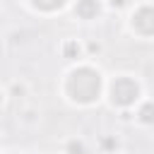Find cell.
<instances>
[{
	"label": "cell",
	"instance_id": "6da1fadb",
	"mask_svg": "<svg viewBox=\"0 0 154 154\" xmlns=\"http://www.w3.org/2000/svg\"><path fill=\"white\" fill-rule=\"evenodd\" d=\"M103 87H106V72L91 58H82L63 70L58 79V96L70 108L87 111L103 103Z\"/></svg>",
	"mask_w": 154,
	"mask_h": 154
},
{
	"label": "cell",
	"instance_id": "7a4b0ae2",
	"mask_svg": "<svg viewBox=\"0 0 154 154\" xmlns=\"http://www.w3.org/2000/svg\"><path fill=\"white\" fill-rule=\"evenodd\" d=\"M147 94L144 82L135 72H113L106 75V87H103V103L111 111H130L142 96Z\"/></svg>",
	"mask_w": 154,
	"mask_h": 154
},
{
	"label": "cell",
	"instance_id": "3957f363",
	"mask_svg": "<svg viewBox=\"0 0 154 154\" xmlns=\"http://www.w3.org/2000/svg\"><path fill=\"white\" fill-rule=\"evenodd\" d=\"M125 29L140 41H152L154 36V5L152 0H135L125 10Z\"/></svg>",
	"mask_w": 154,
	"mask_h": 154
},
{
	"label": "cell",
	"instance_id": "277c9868",
	"mask_svg": "<svg viewBox=\"0 0 154 154\" xmlns=\"http://www.w3.org/2000/svg\"><path fill=\"white\" fill-rule=\"evenodd\" d=\"M65 12H70V17L79 24H94V22L103 19V14L108 10H106L103 0H70Z\"/></svg>",
	"mask_w": 154,
	"mask_h": 154
},
{
	"label": "cell",
	"instance_id": "5b68a950",
	"mask_svg": "<svg viewBox=\"0 0 154 154\" xmlns=\"http://www.w3.org/2000/svg\"><path fill=\"white\" fill-rule=\"evenodd\" d=\"M31 14H38V17H55V14H63L70 5V0H19Z\"/></svg>",
	"mask_w": 154,
	"mask_h": 154
},
{
	"label": "cell",
	"instance_id": "8992f818",
	"mask_svg": "<svg viewBox=\"0 0 154 154\" xmlns=\"http://www.w3.org/2000/svg\"><path fill=\"white\" fill-rule=\"evenodd\" d=\"M137 128L142 130H149L154 125V103H152V96L144 94L135 106H132V118H130Z\"/></svg>",
	"mask_w": 154,
	"mask_h": 154
},
{
	"label": "cell",
	"instance_id": "52a82bcc",
	"mask_svg": "<svg viewBox=\"0 0 154 154\" xmlns=\"http://www.w3.org/2000/svg\"><path fill=\"white\" fill-rule=\"evenodd\" d=\"M58 55H60L67 65L87 58V55H84V41L77 38V36H65V38H60V43H58Z\"/></svg>",
	"mask_w": 154,
	"mask_h": 154
},
{
	"label": "cell",
	"instance_id": "ba28073f",
	"mask_svg": "<svg viewBox=\"0 0 154 154\" xmlns=\"http://www.w3.org/2000/svg\"><path fill=\"white\" fill-rule=\"evenodd\" d=\"M58 149H63V152H70V154H82V152H89L91 149V144L84 140V137H79V135H72V137H67V140H63L60 144H58Z\"/></svg>",
	"mask_w": 154,
	"mask_h": 154
},
{
	"label": "cell",
	"instance_id": "9c48e42d",
	"mask_svg": "<svg viewBox=\"0 0 154 154\" xmlns=\"http://www.w3.org/2000/svg\"><path fill=\"white\" fill-rule=\"evenodd\" d=\"M17 120H19L22 125H26V128L36 125V123H38V108H36V106H24V108H19Z\"/></svg>",
	"mask_w": 154,
	"mask_h": 154
},
{
	"label": "cell",
	"instance_id": "30bf717a",
	"mask_svg": "<svg viewBox=\"0 0 154 154\" xmlns=\"http://www.w3.org/2000/svg\"><path fill=\"white\" fill-rule=\"evenodd\" d=\"M26 91H29L26 82H12V87H7V96H14V99L26 96Z\"/></svg>",
	"mask_w": 154,
	"mask_h": 154
},
{
	"label": "cell",
	"instance_id": "8fae6325",
	"mask_svg": "<svg viewBox=\"0 0 154 154\" xmlns=\"http://www.w3.org/2000/svg\"><path fill=\"white\" fill-rule=\"evenodd\" d=\"M101 51H103V46L99 41H84V55L87 58H96V55H101Z\"/></svg>",
	"mask_w": 154,
	"mask_h": 154
},
{
	"label": "cell",
	"instance_id": "7c38bea8",
	"mask_svg": "<svg viewBox=\"0 0 154 154\" xmlns=\"http://www.w3.org/2000/svg\"><path fill=\"white\" fill-rule=\"evenodd\" d=\"M103 2H106V10H111V12H125L132 0H103Z\"/></svg>",
	"mask_w": 154,
	"mask_h": 154
},
{
	"label": "cell",
	"instance_id": "4fadbf2b",
	"mask_svg": "<svg viewBox=\"0 0 154 154\" xmlns=\"http://www.w3.org/2000/svg\"><path fill=\"white\" fill-rule=\"evenodd\" d=\"M99 149H118V142H116V137L113 135H106V137H101L99 140V144H96Z\"/></svg>",
	"mask_w": 154,
	"mask_h": 154
},
{
	"label": "cell",
	"instance_id": "5bb4252c",
	"mask_svg": "<svg viewBox=\"0 0 154 154\" xmlns=\"http://www.w3.org/2000/svg\"><path fill=\"white\" fill-rule=\"evenodd\" d=\"M7 99H10V96H7V87H2V84H0V111L5 108V103H7Z\"/></svg>",
	"mask_w": 154,
	"mask_h": 154
},
{
	"label": "cell",
	"instance_id": "9a60e30c",
	"mask_svg": "<svg viewBox=\"0 0 154 154\" xmlns=\"http://www.w3.org/2000/svg\"><path fill=\"white\" fill-rule=\"evenodd\" d=\"M0 152H2V147H0Z\"/></svg>",
	"mask_w": 154,
	"mask_h": 154
}]
</instances>
